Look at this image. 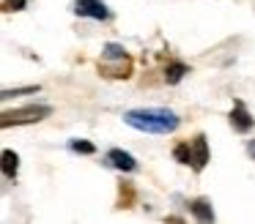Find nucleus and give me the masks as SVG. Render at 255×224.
Here are the masks:
<instances>
[{
    "label": "nucleus",
    "instance_id": "nucleus-3",
    "mask_svg": "<svg viewBox=\"0 0 255 224\" xmlns=\"http://www.w3.org/2000/svg\"><path fill=\"white\" fill-rule=\"evenodd\" d=\"M77 14L96 16V19H107V8H105L102 0H77Z\"/></svg>",
    "mask_w": 255,
    "mask_h": 224
},
{
    "label": "nucleus",
    "instance_id": "nucleus-1",
    "mask_svg": "<svg viewBox=\"0 0 255 224\" xmlns=\"http://www.w3.org/2000/svg\"><path fill=\"white\" fill-rule=\"evenodd\" d=\"M124 120H127L129 126H134V129L156 131V134L173 131L178 126V118L173 112H167V109H134V112L124 115Z\"/></svg>",
    "mask_w": 255,
    "mask_h": 224
},
{
    "label": "nucleus",
    "instance_id": "nucleus-14",
    "mask_svg": "<svg viewBox=\"0 0 255 224\" xmlns=\"http://www.w3.org/2000/svg\"><path fill=\"white\" fill-rule=\"evenodd\" d=\"M25 3H28V0H8L6 8H8V11H22V8H25Z\"/></svg>",
    "mask_w": 255,
    "mask_h": 224
},
{
    "label": "nucleus",
    "instance_id": "nucleus-2",
    "mask_svg": "<svg viewBox=\"0 0 255 224\" xmlns=\"http://www.w3.org/2000/svg\"><path fill=\"white\" fill-rule=\"evenodd\" d=\"M52 109L50 107H25V109H14V112H3L0 126L8 129V126H19V123H36V120L47 118Z\"/></svg>",
    "mask_w": 255,
    "mask_h": 224
},
{
    "label": "nucleus",
    "instance_id": "nucleus-13",
    "mask_svg": "<svg viewBox=\"0 0 255 224\" xmlns=\"http://www.w3.org/2000/svg\"><path fill=\"white\" fill-rule=\"evenodd\" d=\"M105 55H107V58H121L124 49H121V47H116V44H110V47L105 49Z\"/></svg>",
    "mask_w": 255,
    "mask_h": 224
},
{
    "label": "nucleus",
    "instance_id": "nucleus-7",
    "mask_svg": "<svg viewBox=\"0 0 255 224\" xmlns=\"http://www.w3.org/2000/svg\"><path fill=\"white\" fill-rule=\"evenodd\" d=\"M192 213L200 219V222H214V208H211V202L203 200V197L192 202Z\"/></svg>",
    "mask_w": 255,
    "mask_h": 224
},
{
    "label": "nucleus",
    "instance_id": "nucleus-5",
    "mask_svg": "<svg viewBox=\"0 0 255 224\" xmlns=\"http://www.w3.org/2000/svg\"><path fill=\"white\" fill-rule=\"evenodd\" d=\"M107 158L113 161V167L127 169V172H129V169H134V167H137V161H134V158L129 156V153H124V150H110V153H107Z\"/></svg>",
    "mask_w": 255,
    "mask_h": 224
},
{
    "label": "nucleus",
    "instance_id": "nucleus-4",
    "mask_svg": "<svg viewBox=\"0 0 255 224\" xmlns=\"http://www.w3.org/2000/svg\"><path fill=\"white\" fill-rule=\"evenodd\" d=\"M206 161H209V148H206V137H195L192 142V167L203 169Z\"/></svg>",
    "mask_w": 255,
    "mask_h": 224
},
{
    "label": "nucleus",
    "instance_id": "nucleus-9",
    "mask_svg": "<svg viewBox=\"0 0 255 224\" xmlns=\"http://www.w3.org/2000/svg\"><path fill=\"white\" fill-rule=\"evenodd\" d=\"M187 74V66L184 63H170L165 69V82H170V85H176L178 79H181V76Z\"/></svg>",
    "mask_w": 255,
    "mask_h": 224
},
{
    "label": "nucleus",
    "instance_id": "nucleus-6",
    "mask_svg": "<svg viewBox=\"0 0 255 224\" xmlns=\"http://www.w3.org/2000/svg\"><path fill=\"white\" fill-rule=\"evenodd\" d=\"M231 123L236 126L239 131H250V129H253V118L247 115V109H244L242 104H239V107L231 112Z\"/></svg>",
    "mask_w": 255,
    "mask_h": 224
},
{
    "label": "nucleus",
    "instance_id": "nucleus-12",
    "mask_svg": "<svg viewBox=\"0 0 255 224\" xmlns=\"http://www.w3.org/2000/svg\"><path fill=\"white\" fill-rule=\"evenodd\" d=\"M72 148H74V150H80V153H94V145H91V142H80V140H74V142H72Z\"/></svg>",
    "mask_w": 255,
    "mask_h": 224
},
{
    "label": "nucleus",
    "instance_id": "nucleus-15",
    "mask_svg": "<svg viewBox=\"0 0 255 224\" xmlns=\"http://www.w3.org/2000/svg\"><path fill=\"white\" fill-rule=\"evenodd\" d=\"M250 153H253V156H255V142H250Z\"/></svg>",
    "mask_w": 255,
    "mask_h": 224
},
{
    "label": "nucleus",
    "instance_id": "nucleus-11",
    "mask_svg": "<svg viewBox=\"0 0 255 224\" xmlns=\"http://www.w3.org/2000/svg\"><path fill=\"white\" fill-rule=\"evenodd\" d=\"M39 87H17V90H3V98H11V96H22V93H36Z\"/></svg>",
    "mask_w": 255,
    "mask_h": 224
},
{
    "label": "nucleus",
    "instance_id": "nucleus-10",
    "mask_svg": "<svg viewBox=\"0 0 255 224\" xmlns=\"http://www.w3.org/2000/svg\"><path fill=\"white\" fill-rule=\"evenodd\" d=\"M176 158L181 164H189V161H192V148H189V145H178L176 148Z\"/></svg>",
    "mask_w": 255,
    "mask_h": 224
},
{
    "label": "nucleus",
    "instance_id": "nucleus-8",
    "mask_svg": "<svg viewBox=\"0 0 255 224\" xmlns=\"http://www.w3.org/2000/svg\"><path fill=\"white\" fill-rule=\"evenodd\" d=\"M17 167H19V156L14 150H3V175L6 178H14L17 175Z\"/></svg>",
    "mask_w": 255,
    "mask_h": 224
}]
</instances>
